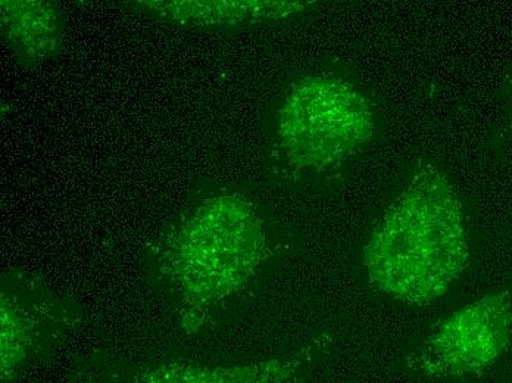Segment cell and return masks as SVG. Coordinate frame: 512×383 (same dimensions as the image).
Masks as SVG:
<instances>
[{
    "mask_svg": "<svg viewBox=\"0 0 512 383\" xmlns=\"http://www.w3.org/2000/svg\"><path fill=\"white\" fill-rule=\"evenodd\" d=\"M267 155L289 179L348 173L384 132L371 87L340 62L307 68L287 80L268 118Z\"/></svg>",
    "mask_w": 512,
    "mask_h": 383,
    "instance_id": "2",
    "label": "cell"
},
{
    "mask_svg": "<svg viewBox=\"0 0 512 383\" xmlns=\"http://www.w3.org/2000/svg\"><path fill=\"white\" fill-rule=\"evenodd\" d=\"M265 248L262 221L252 204L239 195L212 199L181 233V277L199 297H226L248 282Z\"/></svg>",
    "mask_w": 512,
    "mask_h": 383,
    "instance_id": "3",
    "label": "cell"
},
{
    "mask_svg": "<svg viewBox=\"0 0 512 383\" xmlns=\"http://www.w3.org/2000/svg\"><path fill=\"white\" fill-rule=\"evenodd\" d=\"M470 258L460 193L442 165L418 157L365 245L362 264L368 282L390 300L421 307L445 297Z\"/></svg>",
    "mask_w": 512,
    "mask_h": 383,
    "instance_id": "1",
    "label": "cell"
},
{
    "mask_svg": "<svg viewBox=\"0 0 512 383\" xmlns=\"http://www.w3.org/2000/svg\"><path fill=\"white\" fill-rule=\"evenodd\" d=\"M3 45L23 65L55 58L65 37L61 0H0Z\"/></svg>",
    "mask_w": 512,
    "mask_h": 383,
    "instance_id": "6",
    "label": "cell"
},
{
    "mask_svg": "<svg viewBox=\"0 0 512 383\" xmlns=\"http://www.w3.org/2000/svg\"><path fill=\"white\" fill-rule=\"evenodd\" d=\"M511 344L512 295L502 289L437 323L405 364L415 378H479L505 357Z\"/></svg>",
    "mask_w": 512,
    "mask_h": 383,
    "instance_id": "4",
    "label": "cell"
},
{
    "mask_svg": "<svg viewBox=\"0 0 512 383\" xmlns=\"http://www.w3.org/2000/svg\"><path fill=\"white\" fill-rule=\"evenodd\" d=\"M165 26L239 34L307 24L355 0H106Z\"/></svg>",
    "mask_w": 512,
    "mask_h": 383,
    "instance_id": "5",
    "label": "cell"
},
{
    "mask_svg": "<svg viewBox=\"0 0 512 383\" xmlns=\"http://www.w3.org/2000/svg\"><path fill=\"white\" fill-rule=\"evenodd\" d=\"M498 121H496L495 137L507 140L512 137V67L505 74L495 92Z\"/></svg>",
    "mask_w": 512,
    "mask_h": 383,
    "instance_id": "7",
    "label": "cell"
}]
</instances>
